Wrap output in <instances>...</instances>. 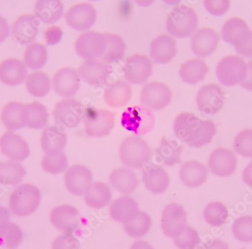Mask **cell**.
Here are the masks:
<instances>
[{
  "mask_svg": "<svg viewBox=\"0 0 252 249\" xmlns=\"http://www.w3.org/2000/svg\"><path fill=\"white\" fill-rule=\"evenodd\" d=\"M172 92L168 85L159 82L145 84L141 91V103L151 110H161L171 103Z\"/></svg>",
  "mask_w": 252,
  "mask_h": 249,
  "instance_id": "cell-13",
  "label": "cell"
},
{
  "mask_svg": "<svg viewBox=\"0 0 252 249\" xmlns=\"http://www.w3.org/2000/svg\"><path fill=\"white\" fill-rule=\"evenodd\" d=\"M250 31L245 20L240 18H230L223 24L221 28L222 39L226 43L234 45Z\"/></svg>",
  "mask_w": 252,
  "mask_h": 249,
  "instance_id": "cell-36",
  "label": "cell"
},
{
  "mask_svg": "<svg viewBox=\"0 0 252 249\" xmlns=\"http://www.w3.org/2000/svg\"><path fill=\"white\" fill-rule=\"evenodd\" d=\"M25 234L19 225L13 222L5 223L0 228V247L15 249L24 241Z\"/></svg>",
  "mask_w": 252,
  "mask_h": 249,
  "instance_id": "cell-41",
  "label": "cell"
},
{
  "mask_svg": "<svg viewBox=\"0 0 252 249\" xmlns=\"http://www.w3.org/2000/svg\"><path fill=\"white\" fill-rule=\"evenodd\" d=\"M1 120L10 131L21 130L26 127L28 120L27 105L18 102L7 103L1 112Z\"/></svg>",
  "mask_w": 252,
  "mask_h": 249,
  "instance_id": "cell-26",
  "label": "cell"
},
{
  "mask_svg": "<svg viewBox=\"0 0 252 249\" xmlns=\"http://www.w3.org/2000/svg\"><path fill=\"white\" fill-rule=\"evenodd\" d=\"M130 249H154L151 245L143 240H137L133 243Z\"/></svg>",
  "mask_w": 252,
  "mask_h": 249,
  "instance_id": "cell-58",
  "label": "cell"
},
{
  "mask_svg": "<svg viewBox=\"0 0 252 249\" xmlns=\"http://www.w3.org/2000/svg\"><path fill=\"white\" fill-rule=\"evenodd\" d=\"M11 28L8 21L2 15H0V43H2L9 36Z\"/></svg>",
  "mask_w": 252,
  "mask_h": 249,
  "instance_id": "cell-53",
  "label": "cell"
},
{
  "mask_svg": "<svg viewBox=\"0 0 252 249\" xmlns=\"http://www.w3.org/2000/svg\"><path fill=\"white\" fill-rule=\"evenodd\" d=\"M199 18L193 8L185 5H176L166 20V29L174 37H189L197 29Z\"/></svg>",
  "mask_w": 252,
  "mask_h": 249,
  "instance_id": "cell-4",
  "label": "cell"
},
{
  "mask_svg": "<svg viewBox=\"0 0 252 249\" xmlns=\"http://www.w3.org/2000/svg\"><path fill=\"white\" fill-rule=\"evenodd\" d=\"M182 145H179L175 140L162 137L158 148L154 150L158 162L162 163L167 166H173L181 163Z\"/></svg>",
  "mask_w": 252,
  "mask_h": 249,
  "instance_id": "cell-33",
  "label": "cell"
},
{
  "mask_svg": "<svg viewBox=\"0 0 252 249\" xmlns=\"http://www.w3.org/2000/svg\"><path fill=\"white\" fill-rule=\"evenodd\" d=\"M233 148L238 155L252 158V129L243 130L237 134L233 141Z\"/></svg>",
  "mask_w": 252,
  "mask_h": 249,
  "instance_id": "cell-48",
  "label": "cell"
},
{
  "mask_svg": "<svg viewBox=\"0 0 252 249\" xmlns=\"http://www.w3.org/2000/svg\"><path fill=\"white\" fill-rule=\"evenodd\" d=\"M42 169L48 173L58 175L67 169L68 159L64 153L56 155H45L41 162Z\"/></svg>",
  "mask_w": 252,
  "mask_h": 249,
  "instance_id": "cell-45",
  "label": "cell"
},
{
  "mask_svg": "<svg viewBox=\"0 0 252 249\" xmlns=\"http://www.w3.org/2000/svg\"><path fill=\"white\" fill-rule=\"evenodd\" d=\"M132 97V89L127 81L117 80L105 90L104 99L112 108H120L128 104Z\"/></svg>",
  "mask_w": 252,
  "mask_h": 249,
  "instance_id": "cell-32",
  "label": "cell"
},
{
  "mask_svg": "<svg viewBox=\"0 0 252 249\" xmlns=\"http://www.w3.org/2000/svg\"><path fill=\"white\" fill-rule=\"evenodd\" d=\"M25 84L28 93L32 97H45L51 90L50 78L41 71H36L27 76Z\"/></svg>",
  "mask_w": 252,
  "mask_h": 249,
  "instance_id": "cell-39",
  "label": "cell"
},
{
  "mask_svg": "<svg viewBox=\"0 0 252 249\" xmlns=\"http://www.w3.org/2000/svg\"><path fill=\"white\" fill-rule=\"evenodd\" d=\"M44 36L47 45H56L62 40L63 31L59 27H51L45 30Z\"/></svg>",
  "mask_w": 252,
  "mask_h": 249,
  "instance_id": "cell-52",
  "label": "cell"
},
{
  "mask_svg": "<svg viewBox=\"0 0 252 249\" xmlns=\"http://www.w3.org/2000/svg\"><path fill=\"white\" fill-rule=\"evenodd\" d=\"M51 223L63 233H73L80 227L79 212L70 205H61L50 212Z\"/></svg>",
  "mask_w": 252,
  "mask_h": 249,
  "instance_id": "cell-16",
  "label": "cell"
},
{
  "mask_svg": "<svg viewBox=\"0 0 252 249\" xmlns=\"http://www.w3.org/2000/svg\"><path fill=\"white\" fill-rule=\"evenodd\" d=\"M208 169L199 161L185 163L180 169L179 176L183 183L189 188H198L203 185L208 178Z\"/></svg>",
  "mask_w": 252,
  "mask_h": 249,
  "instance_id": "cell-30",
  "label": "cell"
},
{
  "mask_svg": "<svg viewBox=\"0 0 252 249\" xmlns=\"http://www.w3.org/2000/svg\"><path fill=\"white\" fill-rule=\"evenodd\" d=\"M64 12L62 0H36L34 15L46 25H53L62 19Z\"/></svg>",
  "mask_w": 252,
  "mask_h": 249,
  "instance_id": "cell-29",
  "label": "cell"
},
{
  "mask_svg": "<svg viewBox=\"0 0 252 249\" xmlns=\"http://www.w3.org/2000/svg\"><path fill=\"white\" fill-rule=\"evenodd\" d=\"M152 225V219L147 212L140 211L137 217L124 224L126 233L132 238L139 239L148 233Z\"/></svg>",
  "mask_w": 252,
  "mask_h": 249,
  "instance_id": "cell-44",
  "label": "cell"
},
{
  "mask_svg": "<svg viewBox=\"0 0 252 249\" xmlns=\"http://www.w3.org/2000/svg\"></svg>",
  "mask_w": 252,
  "mask_h": 249,
  "instance_id": "cell-62",
  "label": "cell"
},
{
  "mask_svg": "<svg viewBox=\"0 0 252 249\" xmlns=\"http://www.w3.org/2000/svg\"><path fill=\"white\" fill-rule=\"evenodd\" d=\"M28 111V120L26 127L40 130L46 127L49 123V114L43 104L37 101L26 104Z\"/></svg>",
  "mask_w": 252,
  "mask_h": 249,
  "instance_id": "cell-42",
  "label": "cell"
},
{
  "mask_svg": "<svg viewBox=\"0 0 252 249\" xmlns=\"http://www.w3.org/2000/svg\"><path fill=\"white\" fill-rule=\"evenodd\" d=\"M85 113L86 108L83 103L75 99L67 98L56 103L52 114L59 125L73 128L83 121Z\"/></svg>",
  "mask_w": 252,
  "mask_h": 249,
  "instance_id": "cell-8",
  "label": "cell"
},
{
  "mask_svg": "<svg viewBox=\"0 0 252 249\" xmlns=\"http://www.w3.org/2000/svg\"><path fill=\"white\" fill-rule=\"evenodd\" d=\"M232 231L235 237L243 243L252 242V216H242L233 222Z\"/></svg>",
  "mask_w": 252,
  "mask_h": 249,
  "instance_id": "cell-47",
  "label": "cell"
},
{
  "mask_svg": "<svg viewBox=\"0 0 252 249\" xmlns=\"http://www.w3.org/2000/svg\"><path fill=\"white\" fill-rule=\"evenodd\" d=\"M11 221V212L8 208L0 206V228Z\"/></svg>",
  "mask_w": 252,
  "mask_h": 249,
  "instance_id": "cell-56",
  "label": "cell"
},
{
  "mask_svg": "<svg viewBox=\"0 0 252 249\" xmlns=\"http://www.w3.org/2000/svg\"><path fill=\"white\" fill-rule=\"evenodd\" d=\"M79 240L72 233H62L52 242V249H79Z\"/></svg>",
  "mask_w": 252,
  "mask_h": 249,
  "instance_id": "cell-50",
  "label": "cell"
},
{
  "mask_svg": "<svg viewBox=\"0 0 252 249\" xmlns=\"http://www.w3.org/2000/svg\"><path fill=\"white\" fill-rule=\"evenodd\" d=\"M183 0H162V2H165L167 5H178Z\"/></svg>",
  "mask_w": 252,
  "mask_h": 249,
  "instance_id": "cell-60",
  "label": "cell"
},
{
  "mask_svg": "<svg viewBox=\"0 0 252 249\" xmlns=\"http://www.w3.org/2000/svg\"><path fill=\"white\" fill-rule=\"evenodd\" d=\"M153 152L145 140L138 136L126 137L120 147L122 163L130 169H141L151 162Z\"/></svg>",
  "mask_w": 252,
  "mask_h": 249,
  "instance_id": "cell-3",
  "label": "cell"
},
{
  "mask_svg": "<svg viewBox=\"0 0 252 249\" xmlns=\"http://www.w3.org/2000/svg\"><path fill=\"white\" fill-rule=\"evenodd\" d=\"M161 221V227L164 234L174 239L186 227V211L181 205L171 203L162 211Z\"/></svg>",
  "mask_w": 252,
  "mask_h": 249,
  "instance_id": "cell-19",
  "label": "cell"
},
{
  "mask_svg": "<svg viewBox=\"0 0 252 249\" xmlns=\"http://www.w3.org/2000/svg\"><path fill=\"white\" fill-rule=\"evenodd\" d=\"M202 249H229V246L222 240H214L205 243Z\"/></svg>",
  "mask_w": 252,
  "mask_h": 249,
  "instance_id": "cell-55",
  "label": "cell"
},
{
  "mask_svg": "<svg viewBox=\"0 0 252 249\" xmlns=\"http://www.w3.org/2000/svg\"><path fill=\"white\" fill-rule=\"evenodd\" d=\"M39 25V20L34 15H20L11 25V35L20 45H29L36 40Z\"/></svg>",
  "mask_w": 252,
  "mask_h": 249,
  "instance_id": "cell-17",
  "label": "cell"
},
{
  "mask_svg": "<svg viewBox=\"0 0 252 249\" xmlns=\"http://www.w3.org/2000/svg\"><path fill=\"white\" fill-rule=\"evenodd\" d=\"M25 167L16 161L0 162V184L8 186H16L22 182L26 175Z\"/></svg>",
  "mask_w": 252,
  "mask_h": 249,
  "instance_id": "cell-37",
  "label": "cell"
},
{
  "mask_svg": "<svg viewBox=\"0 0 252 249\" xmlns=\"http://www.w3.org/2000/svg\"><path fill=\"white\" fill-rule=\"evenodd\" d=\"M220 42L219 35L215 29L202 28L196 29L191 37V49L200 58L208 57L216 51Z\"/></svg>",
  "mask_w": 252,
  "mask_h": 249,
  "instance_id": "cell-21",
  "label": "cell"
},
{
  "mask_svg": "<svg viewBox=\"0 0 252 249\" xmlns=\"http://www.w3.org/2000/svg\"><path fill=\"white\" fill-rule=\"evenodd\" d=\"M52 86L55 93L60 97H73L81 86L78 71L71 67L62 68L54 75Z\"/></svg>",
  "mask_w": 252,
  "mask_h": 249,
  "instance_id": "cell-20",
  "label": "cell"
},
{
  "mask_svg": "<svg viewBox=\"0 0 252 249\" xmlns=\"http://www.w3.org/2000/svg\"><path fill=\"white\" fill-rule=\"evenodd\" d=\"M177 52L176 40L168 34L158 35L151 42L150 55L154 63L167 64L173 60Z\"/></svg>",
  "mask_w": 252,
  "mask_h": 249,
  "instance_id": "cell-23",
  "label": "cell"
},
{
  "mask_svg": "<svg viewBox=\"0 0 252 249\" xmlns=\"http://www.w3.org/2000/svg\"><path fill=\"white\" fill-rule=\"evenodd\" d=\"M142 181L145 188L154 194L165 193L170 185L168 172L162 166L152 164L143 167Z\"/></svg>",
  "mask_w": 252,
  "mask_h": 249,
  "instance_id": "cell-24",
  "label": "cell"
},
{
  "mask_svg": "<svg viewBox=\"0 0 252 249\" xmlns=\"http://www.w3.org/2000/svg\"><path fill=\"white\" fill-rule=\"evenodd\" d=\"M200 241L198 232L188 225L174 238V243L179 249H196Z\"/></svg>",
  "mask_w": 252,
  "mask_h": 249,
  "instance_id": "cell-46",
  "label": "cell"
},
{
  "mask_svg": "<svg viewBox=\"0 0 252 249\" xmlns=\"http://www.w3.org/2000/svg\"><path fill=\"white\" fill-rule=\"evenodd\" d=\"M48 60L47 48L45 45L32 42L27 47L24 54V63L32 70L42 69Z\"/></svg>",
  "mask_w": 252,
  "mask_h": 249,
  "instance_id": "cell-38",
  "label": "cell"
},
{
  "mask_svg": "<svg viewBox=\"0 0 252 249\" xmlns=\"http://www.w3.org/2000/svg\"><path fill=\"white\" fill-rule=\"evenodd\" d=\"M111 73V66L99 59L86 60L78 69L80 79L93 86L104 85Z\"/></svg>",
  "mask_w": 252,
  "mask_h": 249,
  "instance_id": "cell-15",
  "label": "cell"
},
{
  "mask_svg": "<svg viewBox=\"0 0 252 249\" xmlns=\"http://www.w3.org/2000/svg\"><path fill=\"white\" fill-rule=\"evenodd\" d=\"M0 151L11 161L21 162L31 155L28 142L13 131H7L0 137Z\"/></svg>",
  "mask_w": 252,
  "mask_h": 249,
  "instance_id": "cell-22",
  "label": "cell"
},
{
  "mask_svg": "<svg viewBox=\"0 0 252 249\" xmlns=\"http://www.w3.org/2000/svg\"><path fill=\"white\" fill-rule=\"evenodd\" d=\"M90 1H100V0H90Z\"/></svg>",
  "mask_w": 252,
  "mask_h": 249,
  "instance_id": "cell-61",
  "label": "cell"
},
{
  "mask_svg": "<svg viewBox=\"0 0 252 249\" xmlns=\"http://www.w3.org/2000/svg\"><path fill=\"white\" fill-rule=\"evenodd\" d=\"M247 75H246L245 80L242 83H240V85L243 88L246 89V90L252 91V60H250L247 63Z\"/></svg>",
  "mask_w": 252,
  "mask_h": 249,
  "instance_id": "cell-54",
  "label": "cell"
},
{
  "mask_svg": "<svg viewBox=\"0 0 252 249\" xmlns=\"http://www.w3.org/2000/svg\"><path fill=\"white\" fill-rule=\"evenodd\" d=\"M243 180L248 186L252 187V161L243 171Z\"/></svg>",
  "mask_w": 252,
  "mask_h": 249,
  "instance_id": "cell-57",
  "label": "cell"
},
{
  "mask_svg": "<svg viewBox=\"0 0 252 249\" xmlns=\"http://www.w3.org/2000/svg\"><path fill=\"white\" fill-rule=\"evenodd\" d=\"M173 129L178 139L192 148H201L211 143L218 133L213 121H202L190 112L178 114L174 122Z\"/></svg>",
  "mask_w": 252,
  "mask_h": 249,
  "instance_id": "cell-1",
  "label": "cell"
},
{
  "mask_svg": "<svg viewBox=\"0 0 252 249\" xmlns=\"http://www.w3.org/2000/svg\"><path fill=\"white\" fill-rule=\"evenodd\" d=\"M115 112L109 110L86 108L83 120L86 134L97 138L107 137L115 127Z\"/></svg>",
  "mask_w": 252,
  "mask_h": 249,
  "instance_id": "cell-6",
  "label": "cell"
},
{
  "mask_svg": "<svg viewBox=\"0 0 252 249\" xmlns=\"http://www.w3.org/2000/svg\"><path fill=\"white\" fill-rule=\"evenodd\" d=\"M97 12L93 4L81 2L66 11L65 21L68 26L76 31H87L97 21Z\"/></svg>",
  "mask_w": 252,
  "mask_h": 249,
  "instance_id": "cell-12",
  "label": "cell"
},
{
  "mask_svg": "<svg viewBox=\"0 0 252 249\" xmlns=\"http://www.w3.org/2000/svg\"><path fill=\"white\" fill-rule=\"evenodd\" d=\"M67 142V135L60 126H50L42 131L40 143L46 155H56L63 152Z\"/></svg>",
  "mask_w": 252,
  "mask_h": 249,
  "instance_id": "cell-28",
  "label": "cell"
},
{
  "mask_svg": "<svg viewBox=\"0 0 252 249\" xmlns=\"http://www.w3.org/2000/svg\"><path fill=\"white\" fill-rule=\"evenodd\" d=\"M139 206L135 199L131 196H123L113 201L110 206V216L119 223H129L139 213Z\"/></svg>",
  "mask_w": 252,
  "mask_h": 249,
  "instance_id": "cell-27",
  "label": "cell"
},
{
  "mask_svg": "<svg viewBox=\"0 0 252 249\" xmlns=\"http://www.w3.org/2000/svg\"><path fill=\"white\" fill-rule=\"evenodd\" d=\"M42 195L37 187L31 184L18 185L8 199V209L11 215L25 218L33 214L41 203Z\"/></svg>",
  "mask_w": 252,
  "mask_h": 249,
  "instance_id": "cell-2",
  "label": "cell"
},
{
  "mask_svg": "<svg viewBox=\"0 0 252 249\" xmlns=\"http://www.w3.org/2000/svg\"><path fill=\"white\" fill-rule=\"evenodd\" d=\"M156 0H134L137 5L141 7H149L154 3Z\"/></svg>",
  "mask_w": 252,
  "mask_h": 249,
  "instance_id": "cell-59",
  "label": "cell"
},
{
  "mask_svg": "<svg viewBox=\"0 0 252 249\" xmlns=\"http://www.w3.org/2000/svg\"><path fill=\"white\" fill-rule=\"evenodd\" d=\"M238 159L236 154L227 148H219L212 151L208 161L209 170L219 177H229L236 172Z\"/></svg>",
  "mask_w": 252,
  "mask_h": 249,
  "instance_id": "cell-18",
  "label": "cell"
},
{
  "mask_svg": "<svg viewBox=\"0 0 252 249\" xmlns=\"http://www.w3.org/2000/svg\"><path fill=\"white\" fill-rule=\"evenodd\" d=\"M93 172L86 166L76 164L68 168L64 184L68 192L75 196H83L93 185Z\"/></svg>",
  "mask_w": 252,
  "mask_h": 249,
  "instance_id": "cell-14",
  "label": "cell"
},
{
  "mask_svg": "<svg viewBox=\"0 0 252 249\" xmlns=\"http://www.w3.org/2000/svg\"><path fill=\"white\" fill-rule=\"evenodd\" d=\"M84 199L86 205L93 209L106 207L111 202V189L104 182H94L85 194Z\"/></svg>",
  "mask_w": 252,
  "mask_h": 249,
  "instance_id": "cell-35",
  "label": "cell"
},
{
  "mask_svg": "<svg viewBox=\"0 0 252 249\" xmlns=\"http://www.w3.org/2000/svg\"><path fill=\"white\" fill-rule=\"evenodd\" d=\"M224 102L225 92L219 84H205L200 87L196 94L198 108L206 115L219 113L223 108Z\"/></svg>",
  "mask_w": 252,
  "mask_h": 249,
  "instance_id": "cell-11",
  "label": "cell"
},
{
  "mask_svg": "<svg viewBox=\"0 0 252 249\" xmlns=\"http://www.w3.org/2000/svg\"><path fill=\"white\" fill-rule=\"evenodd\" d=\"M235 50L244 57L252 58V30L234 45Z\"/></svg>",
  "mask_w": 252,
  "mask_h": 249,
  "instance_id": "cell-51",
  "label": "cell"
},
{
  "mask_svg": "<svg viewBox=\"0 0 252 249\" xmlns=\"http://www.w3.org/2000/svg\"><path fill=\"white\" fill-rule=\"evenodd\" d=\"M205 10L211 15L220 17L230 8V0H203Z\"/></svg>",
  "mask_w": 252,
  "mask_h": 249,
  "instance_id": "cell-49",
  "label": "cell"
},
{
  "mask_svg": "<svg viewBox=\"0 0 252 249\" xmlns=\"http://www.w3.org/2000/svg\"><path fill=\"white\" fill-rule=\"evenodd\" d=\"M107 41L104 33L87 31L79 35L75 42V51L85 60L101 57L107 49Z\"/></svg>",
  "mask_w": 252,
  "mask_h": 249,
  "instance_id": "cell-9",
  "label": "cell"
},
{
  "mask_svg": "<svg viewBox=\"0 0 252 249\" xmlns=\"http://www.w3.org/2000/svg\"><path fill=\"white\" fill-rule=\"evenodd\" d=\"M204 219L212 227H221L229 218L227 208L221 202H212L205 206Z\"/></svg>",
  "mask_w": 252,
  "mask_h": 249,
  "instance_id": "cell-43",
  "label": "cell"
},
{
  "mask_svg": "<svg viewBox=\"0 0 252 249\" xmlns=\"http://www.w3.org/2000/svg\"><path fill=\"white\" fill-rule=\"evenodd\" d=\"M107 41V49L100 60L105 63H115L124 57L126 54V44L120 35L113 33H104Z\"/></svg>",
  "mask_w": 252,
  "mask_h": 249,
  "instance_id": "cell-40",
  "label": "cell"
},
{
  "mask_svg": "<svg viewBox=\"0 0 252 249\" xmlns=\"http://www.w3.org/2000/svg\"><path fill=\"white\" fill-rule=\"evenodd\" d=\"M209 71V66L203 60L194 58L181 65L179 75L183 82L187 84H196L205 79Z\"/></svg>",
  "mask_w": 252,
  "mask_h": 249,
  "instance_id": "cell-34",
  "label": "cell"
},
{
  "mask_svg": "<svg viewBox=\"0 0 252 249\" xmlns=\"http://www.w3.org/2000/svg\"><path fill=\"white\" fill-rule=\"evenodd\" d=\"M248 66L244 59L236 55L223 57L217 65L216 74L223 85L232 87L240 84L246 79Z\"/></svg>",
  "mask_w": 252,
  "mask_h": 249,
  "instance_id": "cell-7",
  "label": "cell"
},
{
  "mask_svg": "<svg viewBox=\"0 0 252 249\" xmlns=\"http://www.w3.org/2000/svg\"><path fill=\"white\" fill-rule=\"evenodd\" d=\"M109 182L116 191L125 194H132L139 185L135 172L126 167L117 168L112 171Z\"/></svg>",
  "mask_w": 252,
  "mask_h": 249,
  "instance_id": "cell-31",
  "label": "cell"
},
{
  "mask_svg": "<svg viewBox=\"0 0 252 249\" xmlns=\"http://www.w3.org/2000/svg\"><path fill=\"white\" fill-rule=\"evenodd\" d=\"M154 70L152 60L146 55H131L126 59L123 72L125 79L132 84H144L151 77Z\"/></svg>",
  "mask_w": 252,
  "mask_h": 249,
  "instance_id": "cell-10",
  "label": "cell"
},
{
  "mask_svg": "<svg viewBox=\"0 0 252 249\" xmlns=\"http://www.w3.org/2000/svg\"><path fill=\"white\" fill-rule=\"evenodd\" d=\"M28 67L17 58H8L0 63V82L5 85L17 86L25 82Z\"/></svg>",
  "mask_w": 252,
  "mask_h": 249,
  "instance_id": "cell-25",
  "label": "cell"
},
{
  "mask_svg": "<svg viewBox=\"0 0 252 249\" xmlns=\"http://www.w3.org/2000/svg\"><path fill=\"white\" fill-rule=\"evenodd\" d=\"M154 113L144 106H134L123 111L121 117L123 127L136 136L151 132L155 125Z\"/></svg>",
  "mask_w": 252,
  "mask_h": 249,
  "instance_id": "cell-5",
  "label": "cell"
}]
</instances>
